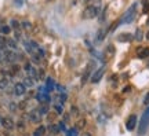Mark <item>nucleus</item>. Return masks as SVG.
I'll return each instance as SVG.
<instances>
[{"instance_id": "nucleus-1", "label": "nucleus", "mask_w": 149, "mask_h": 136, "mask_svg": "<svg viewBox=\"0 0 149 136\" xmlns=\"http://www.w3.org/2000/svg\"><path fill=\"white\" fill-rule=\"evenodd\" d=\"M25 48H26V51L29 52V55L32 57V59L35 61V62H40V58L44 57L42 48L39 47L35 41H32V40L25 43Z\"/></svg>"}, {"instance_id": "nucleus-2", "label": "nucleus", "mask_w": 149, "mask_h": 136, "mask_svg": "<svg viewBox=\"0 0 149 136\" xmlns=\"http://www.w3.org/2000/svg\"><path fill=\"white\" fill-rule=\"evenodd\" d=\"M148 126H149V107L145 110V113L141 117V122H139L138 126V135H144L146 129H148Z\"/></svg>"}, {"instance_id": "nucleus-3", "label": "nucleus", "mask_w": 149, "mask_h": 136, "mask_svg": "<svg viewBox=\"0 0 149 136\" xmlns=\"http://www.w3.org/2000/svg\"><path fill=\"white\" fill-rule=\"evenodd\" d=\"M135 12H137V4L134 3V4L126 11V14L123 15L120 23H130V22H133L134 18H135Z\"/></svg>"}, {"instance_id": "nucleus-4", "label": "nucleus", "mask_w": 149, "mask_h": 136, "mask_svg": "<svg viewBox=\"0 0 149 136\" xmlns=\"http://www.w3.org/2000/svg\"><path fill=\"white\" fill-rule=\"evenodd\" d=\"M98 14H100V7H98V6H88V7H86L84 11H83V18H86V19H93V18L98 17Z\"/></svg>"}, {"instance_id": "nucleus-5", "label": "nucleus", "mask_w": 149, "mask_h": 136, "mask_svg": "<svg viewBox=\"0 0 149 136\" xmlns=\"http://www.w3.org/2000/svg\"><path fill=\"white\" fill-rule=\"evenodd\" d=\"M50 92H48L46 88H39V91H37V95H36V99L42 103V105H48L50 103Z\"/></svg>"}, {"instance_id": "nucleus-6", "label": "nucleus", "mask_w": 149, "mask_h": 136, "mask_svg": "<svg viewBox=\"0 0 149 136\" xmlns=\"http://www.w3.org/2000/svg\"><path fill=\"white\" fill-rule=\"evenodd\" d=\"M104 74H105V68H104V66L98 68L95 70V73L93 74V77H91V83H94V84L100 83V80L104 77Z\"/></svg>"}, {"instance_id": "nucleus-7", "label": "nucleus", "mask_w": 149, "mask_h": 136, "mask_svg": "<svg viewBox=\"0 0 149 136\" xmlns=\"http://www.w3.org/2000/svg\"><path fill=\"white\" fill-rule=\"evenodd\" d=\"M42 117L43 115L40 114V111L39 110H32L31 113H29V120L32 121V122H35V124H39L40 121H42Z\"/></svg>"}, {"instance_id": "nucleus-8", "label": "nucleus", "mask_w": 149, "mask_h": 136, "mask_svg": "<svg viewBox=\"0 0 149 136\" xmlns=\"http://www.w3.org/2000/svg\"><path fill=\"white\" fill-rule=\"evenodd\" d=\"M0 124L4 126L6 129H8V131L14 129V121H13V118H10V117H3V118L0 120Z\"/></svg>"}, {"instance_id": "nucleus-9", "label": "nucleus", "mask_w": 149, "mask_h": 136, "mask_svg": "<svg viewBox=\"0 0 149 136\" xmlns=\"http://www.w3.org/2000/svg\"><path fill=\"white\" fill-rule=\"evenodd\" d=\"M25 70H26V73H28V77H31V79H33L35 81H37V73L31 63H26V65H25Z\"/></svg>"}, {"instance_id": "nucleus-10", "label": "nucleus", "mask_w": 149, "mask_h": 136, "mask_svg": "<svg viewBox=\"0 0 149 136\" xmlns=\"http://www.w3.org/2000/svg\"><path fill=\"white\" fill-rule=\"evenodd\" d=\"M135 125H137V115L133 114L128 117L127 122H126V128H127V131H133L135 128Z\"/></svg>"}, {"instance_id": "nucleus-11", "label": "nucleus", "mask_w": 149, "mask_h": 136, "mask_svg": "<svg viewBox=\"0 0 149 136\" xmlns=\"http://www.w3.org/2000/svg\"><path fill=\"white\" fill-rule=\"evenodd\" d=\"M26 92V87L24 85V83H17L15 85H14V94L17 95V96H21V95H24Z\"/></svg>"}, {"instance_id": "nucleus-12", "label": "nucleus", "mask_w": 149, "mask_h": 136, "mask_svg": "<svg viewBox=\"0 0 149 136\" xmlns=\"http://www.w3.org/2000/svg\"><path fill=\"white\" fill-rule=\"evenodd\" d=\"M137 57L139 59H146L149 58V47H139L137 50Z\"/></svg>"}, {"instance_id": "nucleus-13", "label": "nucleus", "mask_w": 149, "mask_h": 136, "mask_svg": "<svg viewBox=\"0 0 149 136\" xmlns=\"http://www.w3.org/2000/svg\"><path fill=\"white\" fill-rule=\"evenodd\" d=\"M3 57L7 62H15L17 61V54L13 51V50H8V51H4L3 52Z\"/></svg>"}, {"instance_id": "nucleus-14", "label": "nucleus", "mask_w": 149, "mask_h": 136, "mask_svg": "<svg viewBox=\"0 0 149 136\" xmlns=\"http://www.w3.org/2000/svg\"><path fill=\"white\" fill-rule=\"evenodd\" d=\"M54 88H55V83H54L53 79L48 77L47 81H46V89H47L48 92H51V91H54Z\"/></svg>"}, {"instance_id": "nucleus-15", "label": "nucleus", "mask_w": 149, "mask_h": 136, "mask_svg": "<svg viewBox=\"0 0 149 136\" xmlns=\"http://www.w3.org/2000/svg\"><path fill=\"white\" fill-rule=\"evenodd\" d=\"M6 46L10 48V50H13V51H15L17 48V43L14 41V40H11V39H6Z\"/></svg>"}, {"instance_id": "nucleus-16", "label": "nucleus", "mask_w": 149, "mask_h": 136, "mask_svg": "<svg viewBox=\"0 0 149 136\" xmlns=\"http://www.w3.org/2000/svg\"><path fill=\"white\" fill-rule=\"evenodd\" d=\"M8 85H10V80L8 79L0 80V89H1V91H6V89L8 88Z\"/></svg>"}, {"instance_id": "nucleus-17", "label": "nucleus", "mask_w": 149, "mask_h": 136, "mask_svg": "<svg viewBox=\"0 0 149 136\" xmlns=\"http://www.w3.org/2000/svg\"><path fill=\"white\" fill-rule=\"evenodd\" d=\"M46 135V128H44V126H39V128H37L36 131L33 132V136H44Z\"/></svg>"}, {"instance_id": "nucleus-18", "label": "nucleus", "mask_w": 149, "mask_h": 136, "mask_svg": "<svg viewBox=\"0 0 149 136\" xmlns=\"http://www.w3.org/2000/svg\"><path fill=\"white\" fill-rule=\"evenodd\" d=\"M133 37H131V35H128V33H123V35H120V36L117 37V40L119 41H130Z\"/></svg>"}, {"instance_id": "nucleus-19", "label": "nucleus", "mask_w": 149, "mask_h": 136, "mask_svg": "<svg viewBox=\"0 0 149 136\" xmlns=\"http://www.w3.org/2000/svg\"><path fill=\"white\" fill-rule=\"evenodd\" d=\"M65 100H66V95L65 94H59L58 96H55V102H57L58 105H64Z\"/></svg>"}, {"instance_id": "nucleus-20", "label": "nucleus", "mask_w": 149, "mask_h": 136, "mask_svg": "<svg viewBox=\"0 0 149 136\" xmlns=\"http://www.w3.org/2000/svg\"><path fill=\"white\" fill-rule=\"evenodd\" d=\"M91 68H93V63H90V65H88V68H87V70H86L84 76H83V81H81L83 84H84L86 81L88 80V76H90V73H91Z\"/></svg>"}, {"instance_id": "nucleus-21", "label": "nucleus", "mask_w": 149, "mask_h": 136, "mask_svg": "<svg viewBox=\"0 0 149 136\" xmlns=\"http://www.w3.org/2000/svg\"><path fill=\"white\" fill-rule=\"evenodd\" d=\"M0 32H1L3 35H8L11 32V28L8 26V25H1V26H0Z\"/></svg>"}, {"instance_id": "nucleus-22", "label": "nucleus", "mask_w": 149, "mask_h": 136, "mask_svg": "<svg viewBox=\"0 0 149 136\" xmlns=\"http://www.w3.org/2000/svg\"><path fill=\"white\" fill-rule=\"evenodd\" d=\"M37 110L40 111V114H42V115L43 114H47V113H48V105H42Z\"/></svg>"}, {"instance_id": "nucleus-23", "label": "nucleus", "mask_w": 149, "mask_h": 136, "mask_svg": "<svg viewBox=\"0 0 149 136\" xmlns=\"http://www.w3.org/2000/svg\"><path fill=\"white\" fill-rule=\"evenodd\" d=\"M33 83H35V80L31 79V77H26V79H25V81H24V85H28V87H32Z\"/></svg>"}, {"instance_id": "nucleus-24", "label": "nucleus", "mask_w": 149, "mask_h": 136, "mask_svg": "<svg viewBox=\"0 0 149 136\" xmlns=\"http://www.w3.org/2000/svg\"><path fill=\"white\" fill-rule=\"evenodd\" d=\"M105 33H107V30H105V29H101V30L98 32V41H102V40H104Z\"/></svg>"}, {"instance_id": "nucleus-25", "label": "nucleus", "mask_w": 149, "mask_h": 136, "mask_svg": "<svg viewBox=\"0 0 149 136\" xmlns=\"http://www.w3.org/2000/svg\"><path fill=\"white\" fill-rule=\"evenodd\" d=\"M11 25H13V28H14L15 30H19V26H21V25H19V22H18V21H15V19H11Z\"/></svg>"}, {"instance_id": "nucleus-26", "label": "nucleus", "mask_w": 149, "mask_h": 136, "mask_svg": "<svg viewBox=\"0 0 149 136\" xmlns=\"http://www.w3.org/2000/svg\"><path fill=\"white\" fill-rule=\"evenodd\" d=\"M107 54H108V57H112V55L115 54V48H113V46H109V47L107 48Z\"/></svg>"}, {"instance_id": "nucleus-27", "label": "nucleus", "mask_w": 149, "mask_h": 136, "mask_svg": "<svg viewBox=\"0 0 149 136\" xmlns=\"http://www.w3.org/2000/svg\"><path fill=\"white\" fill-rule=\"evenodd\" d=\"M135 40H138V41L142 40V30H141V29H138L137 33H135Z\"/></svg>"}, {"instance_id": "nucleus-28", "label": "nucleus", "mask_w": 149, "mask_h": 136, "mask_svg": "<svg viewBox=\"0 0 149 136\" xmlns=\"http://www.w3.org/2000/svg\"><path fill=\"white\" fill-rule=\"evenodd\" d=\"M50 131L53 132V133H58L59 132V128L55 124H53V125H50Z\"/></svg>"}, {"instance_id": "nucleus-29", "label": "nucleus", "mask_w": 149, "mask_h": 136, "mask_svg": "<svg viewBox=\"0 0 149 136\" xmlns=\"http://www.w3.org/2000/svg\"><path fill=\"white\" fill-rule=\"evenodd\" d=\"M142 4H144V12H148L149 11V0H144Z\"/></svg>"}, {"instance_id": "nucleus-30", "label": "nucleus", "mask_w": 149, "mask_h": 136, "mask_svg": "<svg viewBox=\"0 0 149 136\" xmlns=\"http://www.w3.org/2000/svg\"><path fill=\"white\" fill-rule=\"evenodd\" d=\"M66 136H76V128H72L66 132Z\"/></svg>"}, {"instance_id": "nucleus-31", "label": "nucleus", "mask_w": 149, "mask_h": 136, "mask_svg": "<svg viewBox=\"0 0 149 136\" xmlns=\"http://www.w3.org/2000/svg\"><path fill=\"white\" fill-rule=\"evenodd\" d=\"M144 105L149 106V92L146 95H145V98H144Z\"/></svg>"}, {"instance_id": "nucleus-32", "label": "nucleus", "mask_w": 149, "mask_h": 136, "mask_svg": "<svg viewBox=\"0 0 149 136\" xmlns=\"http://www.w3.org/2000/svg\"><path fill=\"white\" fill-rule=\"evenodd\" d=\"M84 122H86L84 120H80V121H79V125H77V128H83V126H84Z\"/></svg>"}, {"instance_id": "nucleus-33", "label": "nucleus", "mask_w": 149, "mask_h": 136, "mask_svg": "<svg viewBox=\"0 0 149 136\" xmlns=\"http://www.w3.org/2000/svg\"><path fill=\"white\" fill-rule=\"evenodd\" d=\"M22 25H24V28H25V29H31V23H29V22H24Z\"/></svg>"}, {"instance_id": "nucleus-34", "label": "nucleus", "mask_w": 149, "mask_h": 136, "mask_svg": "<svg viewBox=\"0 0 149 136\" xmlns=\"http://www.w3.org/2000/svg\"><path fill=\"white\" fill-rule=\"evenodd\" d=\"M59 129H64V131L66 129V128H65V124H64V122H59Z\"/></svg>"}, {"instance_id": "nucleus-35", "label": "nucleus", "mask_w": 149, "mask_h": 136, "mask_svg": "<svg viewBox=\"0 0 149 136\" xmlns=\"http://www.w3.org/2000/svg\"><path fill=\"white\" fill-rule=\"evenodd\" d=\"M72 114H73V115H77V109H74V107H73V109H72Z\"/></svg>"}, {"instance_id": "nucleus-36", "label": "nucleus", "mask_w": 149, "mask_h": 136, "mask_svg": "<svg viewBox=\"0 0 149 136\" xmlns=\"http://www.w3.org/2000/svg\"><path fill=\"white\" fill-rule=\"evenodd\" d=\"M146 39H148V40H149V32H148V33H146Z\"/></svg>"}, {"instance_id": "nucleus-37", "label": "nucleus", "mask_w": 149, "mask_h": 136, "mask_svg": "<svg viewBox=\"0 0 149 136\" xmlns=\"http://www.w3.org/2000/svg\"><path fill=\"white\" fill-rule=\"evenodd\" d=\"M84 136H90V133H84Z\"/></svg>"}, {"instance_id": "nucleus-38", "label": "nucleus", "mask_w": 149, "mask_h": 136, "mask_svg": "<svg viewBox=\"0 0 149 136\" xmlns=\"http://www.w3.org/2000/svg\"><path fill=\"white\" fill-rule=\"evenodd\" d=\"M148 66H149V63H148Z\"/></svg>"}]
</instances>
